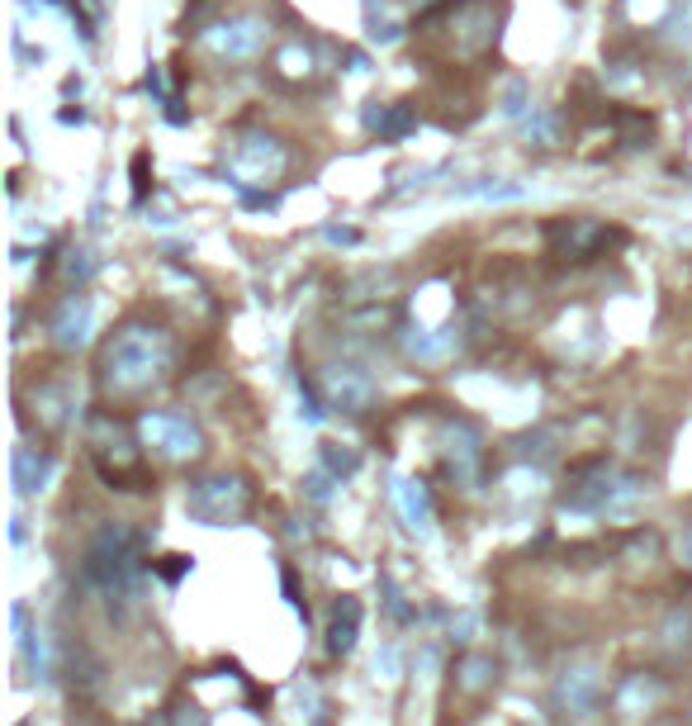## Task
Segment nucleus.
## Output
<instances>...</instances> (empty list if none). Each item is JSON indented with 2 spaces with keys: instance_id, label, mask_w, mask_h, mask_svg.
I'll use <instances>...</instances> for the list:
<instances>
[{
  "instance_id": "nucleus-13",
  "label": "nucleus",
  "mask_w": 692,
  "mask_h": 726,
  "mask_svg": "<svg viewBox=\"0 0 692 726\" xmlns=\"http://www.w3.org/2000/svg\"><path fill=\"white\" fill-rule=\"evenodd\" d=\"M53 475V456L43 447H14V484L20 494H38Z\"/></svg>"
},
{
  "instance_id": "nucleus-2",
  "label": "nucleus",
  "mask_w": 692,
  "mask_h": 726,
  "mask_svg": "<svg viewBox=\"0 0 692 726\" xmlns=\"http://www.w3.org/2000/svg\"><path fill=\"white\" fill-rule=\"evenodd\" d=\"M142 537L138 527L128 522H109L91 546H85V561H81V579L100 589L114 603H134L138 594V575H142Z\"/></svg>"
},
{
  "instance_id": "nucleus-6",
  "label": "nucleus",
  "mask_w": 692,
  "mask_h": 726,
  "mask_svg": "<svg viewBox=\"0 0 692 726\" xmlns=\"http://www.w3.org/2000/svg\"><path fill=\"white\" fill-rule=\"evenodd\" d=\"M280 166H285L280 142L276 138H262V134L242 138L238 152H233V176L238 181H276Z\"/></svg>"
},
{
  "instance_id": "nucleus-8",
  "label": "nucleus",
  "mask_w": 692,
  "mask_h": 726,
  "mask_svg": "<svg viewBox=\"0 0 692 726\" xmlns=\"http://www.w3.org/2000/svg\"><path fill=\"white\" fill-rule=\"evenodd\" d=\"M323 384H327V399L346 413H360V408L374 404V380L360 366H327Z\"/></svg>"
},
{
  "instance_id": "nucleus-7",
  "label": "nucleus",
  "mask_w": 692,
  "mask_h": 726,
  "mask_svg": "<svg viewBox=\"0 0 692 726\" xmlns=\"http://www.w3.org/2000/svg\"><path fill=\"white\" fill-rule=\"evenodd\" d=\"M209 48L228 57V62H242V57H256L262 53V43H266V24L262 20H228L219 28H209Z\"/></svg>"
},
{
  "instance_id": "nucleus-5",
  "label": "nucleus",
  "mask_w": 692,
  "mask_h": 726,
  "mask_svg": "<svg viewBox=\"0 0 692 726\" xmlns=\"http://www.w3.org/2000/svg\"><path fill=\"white\" fill-rule=\"evenodd\" d=\"M138 437H142V447L166 456V461H185V456H199V447H205L191 413H181V408H148L138 418Z\"/></svg>"
},
{
  "instance_id": "nucleus-11",
  "label": "nucleus",
  "mask_w": 692,
  "mask_h": 726,
  "mask_svg": "<svg viewBox=\"0 0 692 726\" xmlns=\"http://www.w3.org/2000/svg\"><path fill=\"white\" fill-rule=\"evenodd\" d=\"M360 632V598L342 594L333 603V622H327V655H351Z\"/></svg>"
},
{
  "instance_id": "nucleus-4",
  "label": "nucleus",
  "mask_w": 692,
  "mask_h": 726,
  "mask_svg": "<svg viewBox=\"0 0 692 726\" xmlns=\"http://www.w3.org/2000/svg\"><path fill=\"white\" fill-rule=\"evenodd\" d=\"M185 508H191V518L209 527H228L252 512V489L238 475H205L185 489Z\"/></svg>"
},
{
  "instance_id": "nucleus-17",
  "label": "nucleus",
  "mask_w": 692,
  "mask_h": 726,
  "mask_svg": "<svg viewBox=\"0 0 692 726\" xmlns=\"http://www.w3.org/2000/svg\"><path fill=\"white\" fill-rule=\"evenodd\" d=\"M323 461L333 475H356V465H360V456L351 447H342V441H323Z\"/></svg>"
},
{
  "instance_id": "nucleus-12",
  "label": "nucleus",
  "mask_w": 692,
  "mask_h": 726,
  "mask_svg": "<svg viewBox=\"0 0 692 726\" xmlns=\"http://www.w3.org/2000/svg\"><path fill=\"white\" fill-rule=\"evenodd\" d=\"M85 333H91V295H71L62 313H57V323H53V337H57V347L71 352V347H81Z\"/></svg>"
},
{
  "instance_id": "nucleus-18",
  "label": "nucleus",
  "mask_w": 692,
  "mask_h": 726,
  "mask_svg": "<svg viewBox=\"0 0 692 726\" xmlns=\"http://www.w3.org/2000/svg\"><path fill=\"white\" fill-rule=\"evenodd\" d=\"M688 561H692V527H688Z\"/></svg>"
},
{
  "instance_id": "nucleus-1",
  "label": "nucleus",
  "mask_w": 692,
  "mask_h": 726,
  "mask_svg": "<svg viewBox=\"0 0 692 726\" xmlns=\"http://www.w3.org/2000/svg\"><path fill=\"white\" fill-rule=\"evenodd\" d=\"M171 356H176V347H171L166 327H157V323L114 327L105 337V347H100V361H95L100 390L109 399H134L142 390H152V384L166 380Z\"/></svg>"
},
{
  "instance_id": "nucleus-15",
  "label": "nucleus",
  "mask_w": 692,
  "mask_h": 726,
  "mask_svg": "<svg viewBox=\"0 0 692 726\" xmlns=\"http://www.w3.org/2000/svg\"><path fill=\"white\" fill-rule=\"evenodd\" d=\"M455 675H460L455 683H460V689H465V693H484L488 683L498 679V665L488 660V655H465V660L455 665Z\"/></svg>"
},
{
  "instance_id": "nucleus-9",
  "label": "nucleus",
  "mask_w": 692,
  "mask_h": 726,
  "mask_svg": "<svg viewBox=\"0 0 692 726\" xmlns=\"http://www.w3.org/2000/svg\"><path fill=\"white\" fill-rule=\"evenodd\" d=\"M394 508H399V518L408 522L417 537H427L431 522H437V508H431V489H427L423 480H413V475L394 480Z\"/></svg>"
},
{
  "instance_id": "nucleus-14",
  "label": "nucleus",
  "mask_w": 692,
  "mask_h": 726,
  "mask_svg": "<svg viewBox=\"0 0 692 726\" xmlns=\"http://www.w3.org/2000/svg\"><path fill=\"white\" fill-rule=\"evenodd\" d=\"M655 698H659V679L655 675H631L622 689H616V707H622L626 717H641L645 707H655Z\"/></svg>"
},
{
  "instance_id": "nucleus-10",
  "label": "nucleus",
  "mask_w": 692,
  "mask_h": 726,
  "mask_svg": "<svg viewBox=\"0 0 692 726\" xmlns=\"http://www.w3.org/2000/svg\"><path fill=\"white\" fill-rule=\"evenodd\" d=\"M598 698H602V675L598 669H569L565 679L555 683V703L569 712V717H584V712H593L598 707Z\"/></svg>"
},
{
  "instance_id": "nucleus-3",
  "label": "nucleus",
  "mask_w": 692,
  "mask_h": 726,
  "mask_svg": "<svg viewBox=\"0 0 692 726\" xmlns=\"http://www.w3.org/2000/svg\"><path fill=\"white\" fill-rule=\"evenodd\" d=\"M498 34V5L494 0H451L441 5L431 20L423 24V38L441 43L446 62H465V57H480Z\"/></svg>"
},
{
  "instance_id": "nucleus-16",
  "label": "nucleus",
  "mask_w": 692,
  "mask_h": 726,
  "mask_svg": "<svg viewBox=\"0 0 692 726\" xmlns=\"http://www.w3.org/2000/svg\"><path fill=\"white\" fill-rule=\"evenodd\" d=\"M665 646L669 650H692V608H673L665 622Z\"/></svg>"
}]
</instances>
